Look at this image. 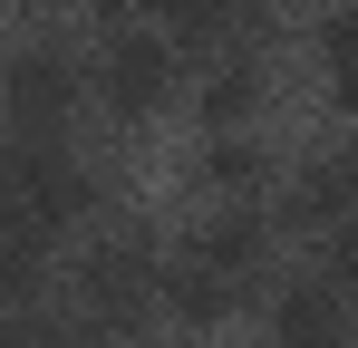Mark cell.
<instances>
[{
	"label": "cell",
	"mask_w": 358,
	"mask_h": 348,
	"mask_svg": "<svg viewBox=\"0 0 358 348\" xmlns=\"http://www.w3.org/2000/svg\"><path fill=\"white\" fill-rule=\"evenodd\" d=\"M252 271H262V223H252V213H223V223H203L175 261H165V310H175L184 329H213V319L242 310Z\"/></svg>",
	"instance_id": "1"
},
{
	"label": "cell",
	"mask_w": 358,
	"mask_h": 348,
	"mask_svg": "<svg viewBox=\"0 0 358 348\" xmlns=\"http://www.w3.org/2000/svg\"><path fill=\"white\" fill-rule=\"evenodd\" d=\"M78 213H87V174L68 165L59 136H20V165H10V223L29 232H78Z\"/></svg>",
	"instance_id": "2"
},
{
	"label": "cell",
	"mask_w": 358,
	"mask_h": 348,
	"mask_svg": "<svg viewBox=\"0 0 358 348\" xmlns=\"http://www.w3.org/2000/svg\"><path fill=\"white\" fill-rule=\"evenodd\" d=\"M97 97H107V116H155L165 97H175V39L145 20V29H117L107 39V58H97Z\"/></svg>",
	"instance_id": "3"
},
{
	"label": "cell",
	"mask_w": 358,
	"mask_h": 348,
	"mask_svg": "<svg viewBox=\"0 0 358 348\" xmlns=\"http://www.w3.org/2000/svg\"><path fill=\"white\" fill-rule=\"evenodd\" d=\"M78 300H87V319H97V329H136V319L165 300V271H155L145 252L107 242V252H87V261H78Z\"/></svg>",
	"instance_id": "4"
},
{
	"label": "cell",
	"mask_w": 358,
	"mask_h": 348,
	"mask_svg": "<svg viewBox=\"0 0 358 348\" xmlns=\"http://www.w3.org/2000/svg\"><path fill=\"white\" fill-rule=\"evenodd\" d=\"M10 116H20V136H59L68 116H78V58L20 49V68H10Z\"/></svg>",
	"instance_id": "5"
},
{
	"label": "cell",
	"mask_w": 358,
	"mask_h": 348,
	"mask_svg": "<svg viewBox=\"0 0 358 348\" xmlns=\"http://www.w3.org/2000/svg\"><path fill=\"white\" fill-rule=\"evenodd\" d=\"M339 339H349L339 281H291L271 300V348H339Z\"/></svg>",
	"instance_id": "6"
},
{
	"label": "cell",
	"mask_w": 358,
	"mask_h": 348,
	"mask_svg": "<svg viewBox=\"0 0 358 348\" xmlns=\"http://www.w3.org/2000/svg\"><path fill=\"white\" fill-rule=\"evenodd\" d=\"M358 213V155H329V165H310L291 184V223L300 232H339Z\"/></svg>",
	"instance_id": "7"
},
{
	"label": "cell",
	"mask_w": 358,
	"mask_h": 348,
	"mask_svg": "<svg viewBox=\"0 0 358 348\" xmlns=\"http://www.w3.org/2000/svg\"><path fill=\"white\" fill-rule=\"evenodd\" d=\"M165 39H233L242 20H252V0H136Z\"/></svg>",
	"instance_id": "8"
},
{
	"label": "cell",
	"mask_w": 358,
	"mask_h": 348,
	"mask_svg": "<svg viewBox=\"0 0 358 348\" xmlns=\"http://www.w3.org/2000/svg\"><path fill=\"white\" fill-rule=\"evenodd\" d=\"M252 107H262V68H252V58H223V68L203 78V126H242Z\"/></svg>",
	"instance_id": "9"
},
{
	"label": "cell",
	"mask_w": 358,
	"mask_h": 348,
	"mask_svg": "<svg viewBox=\"0 0 358 348\" xmlns=\"http://www.w3.org/2000/svg\"><path fill=\"white\" fill-rule=\"evenodd\" d=\"M320 68H329V97H339V116H358V0L320 29Z\"/></svg>",
	"instance_id": "10"
},
{
	"label": "cell",
	"mask_w": 358,
	"mask_h": 348,
	"mask_svg": "<svg viewBox=\"0 0 358 348\" xmlns=\"http://www.w3.org/2000/svg\"><path fill=\"white\" fill-rule=\"evenodd\" d=\"M203 184H213V194H252V184H262V155H252V145H213V155H203Z\"/></svg>",
	"instance_id": "11"
},
{
	"label": "cell",
	"mask_w": 358,
	"mask_h": 348,
	"mask_svg": "<svg viewBox=\"0 0 358 348\" xmlns=\"http://www.w3.org/2000/svg\"><path fill=\"white\" fill-rule=\"evenodd\" d=\"M329 271H339V281L358 290V213H349V223H339V232H329Z\"/></svg>",
	"instance_id": "12"
}]
</instances>
